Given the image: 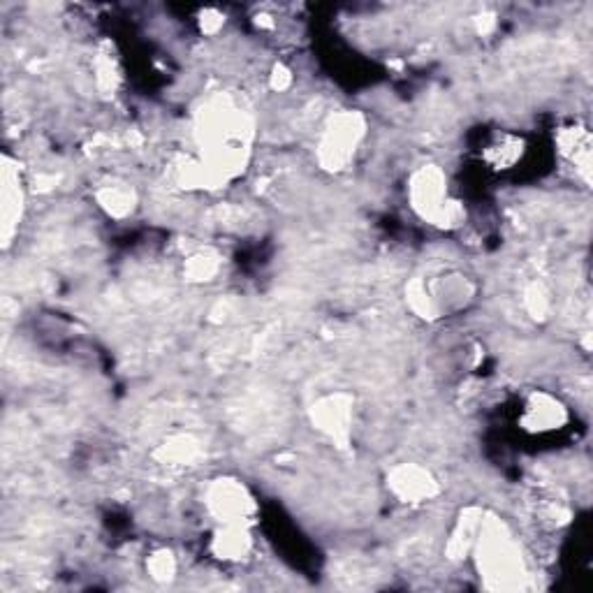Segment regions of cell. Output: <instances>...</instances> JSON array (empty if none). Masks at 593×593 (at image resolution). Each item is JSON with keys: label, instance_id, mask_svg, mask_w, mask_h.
Instances as JSON below:
<instances>
[{"label": "cell", "instance_id": "2e32d148", "mask_svg": "<svg viewBox=\"0 0 593 593\" xmlns=\"http://www.w3.org/2000/svg\"><path fill=\"white\" fill-rule=\"evenodd\" d=\"M524 309L533 320H545L552 313V295L543 283L533 281L524 290Z\"/></svg>", "mask_w": 593, "mask_h": 593}, {"label": "cell", "instance_id": "7c38bea8", "mask_svg": "<svg viewBox=\"0 0 593 593\" xmlns=\"http://www.w3.org/2000/svg\"><path fill=\"white\" fill-rule=\"evenodd\" d=\"M200 455L202 445L190 434L170 436L163 445H158L156 452H153V457L165 466H190L193 461L200 459Z\"/></svg>", "mask_w": 593, "mask_h": 593}, {"label": "cell", "instance_id": "30bf717a", "mask_svg": "<svg viewBox=\"0 0 593 593\" xmlns=\"http://www.w3.org/2000/svg\"><path fill=\"white\" fill-rule=\"evenodd\" d=\"M482 515H485V512H482L480 508H466L464 512H461L455 529H452V533H450L448 547H445L448 549V559L461 561L473 552L475 538H478V531H480Z\"/></svg>", "mask_w": 593, "mask_h": 593}, {"label": "cell", "instance_id": "8fae6325", "mask_svg": "<svg viewBox=\"0 0 593 593\" xmlns=\"http://www.w3.org/2000/svg\"><path fill=\"white\" fill-rule=\"evenodd\" d=\"M95 200H98L100 209L112 218H128L137 207V193L123 181L105 183L95 193Z\"/></svg>", "mask_w": 593, "mask_h": 593}, {"label": "cell", "instance_id": "5b68a950", "mask_svg": "<svg viewBox=\"0 0 593 593\" xmlns=\"http://www.w3.org/2000/svg\"><path fill=\"white\" fill-rule=\"evenodd\" d=\"M353 397L346 392L327 394L311 406V420L325 434L329 441H334L341 450L350 445L353 436Z\"/></svg>", "mask_w": 593, "mask_h": 593}, {"label": "cell", "instance_id": "ac0fdd59", "mask_svg": "<svg viewBox=\"0 0 593 593\" xmlns=\"http://www.w3.org/2000/svg\"><path fill=\"white\" fill-rule=\"evenodd\" d=\"M223 17L221 14H218L216 10H207L202 14V19H200V28H202V33H218L221 31V26H223Z\"/></svg>", "mask_w": 593, "mask_h": 593}, {"label": "cell", "instance_id": "3957f363", "mask_svg": "<svg viewBox=\"0 0 593 593\" xmlns=\"http://www.w3.org/2000/svg\"><path fill=\"white\" fill-rule=\"evenodd\" d=\"M366 135V119L360 112H339L327 121L318 142V163L327 172H341L353 163Z\"/></svg>", "mask_w": 593, "mask_h": 593}, {"label": "cell", "instance_id": "4fadbf2b", "mask_svg": "<svg viewBox=\"0 0 593 593\" xmlns=\"http://www.w3.org/2000/svg\"><path fill=\"white\" fill-rule=\"evenodd\" d=\"M21 202H24V193H21L19 174L12 167H5L3 172V232L5 239L10 237L14 225L21 218Z\"/></svg>", "mask_w": 593, "mask_h": 593}, {"label": "cell", "instance_id": "9a60e30c", "mask_svg": "<svg viewBox=\"0 0 593 593\" xmlns=\"http://www.w3.org/2000/svg\"><path fill=\"white\" fill-rule=\"evenodd\" d=\"M522 158V142L517 137L503 135L496 139V142L487 149V160L499 170H505V167H512L517 160Z\"/></svg>", "mask_w": 593, "mask_h": 593}, {"label": "cell", "instance_id": "5bb4252c", "mask_svg": "<svg viewBox=\"0 0 593 593\" xmlns=\"http://www.w3.org/2000/svg\"><path fill=\"white\" fill-rule=\"evenodd\" d=\"M218 272H221V258L214 251H197L195 255H190L186 267H183V274L193 283L214 281Z\"/></svg>", "mask_w": 593, "mask_h": 593}, {"label": "cell", "instance_id": "277c9868", "mask_svg": "<svg viewBox=\"0 0 593 593\" xmlns=\"http://www.w3.org/2000/svg\"><path fill=\"white\" fill-rule=\"evenodd\" d=\"M209 515L221 524H251V519L258 512L253 494L248 492L244 482L234 478H218L207 487L204 494Z\"/></svg>", "mask_w": 593, "mask_h": 593}, {"label": "cell", "instance_id": "e0dca14e", "mask_svg": "<svg viewBox=\"0 0 593 593\" xmlns=\"http://www.w3.org/2000/svg\"><path fill=\"white\" fill-rule=\"evenodd\" d=\"M146 570H149L151 580H156L158 584H167L177 575V559H174L170 549H158L146 561Z\"/></svg>", "mask_w": 593, "mask_h": 593}, {"label": "cell", "instance_id": "d6986e66", "mask_svg": "<svg viewBox=\"0 0 593 593\" xmlns=\"http://www.w3.org/2000/svg\"><path fill=\"white\" fill-rule=\"evenodd\" d=\"M290 84H292V72L288 68H283V65H278L272 75V86L276 91H285Z\"/></svg>", "mask_w": 593, "mask_h": 593}, {"label": "cell", "instance_id": "9c48e42d", "mask_svg": "<svg viewBox=\"0 0 593 593\" xmlns=\"http://www.w3.org/2000/svg\"><path fill=\"white\" fill-rule=\"evenodd\" d=\"M556 144H559L561 156L573 163L577 170L582 172L584 179H589L591 174V133L587 128L570 126L563 128L559 137H556Z\"/></svg>", "mask_w": 593, "mask_h": 593}, {"label": "cell", "instance_id": "8992f818", "mask_svg": "<svg viewBox=\"0 0 593 593\" xmlns=\"http://www.w3.org/2000/svg\"><path fill=\"white\" fill-rule=\"evenodd\" d=\"M387 487L401 503H424L438 494V482L420 464H399L387 475Z\"/></svg>", "mask_w": 593, "mask_h": 593}, {"label": "cell", "instance_id": "6da1fadb", "mask_svg": "<svg viewBox=\"0 0 593 593\" xmlns=\"http://www.w3.org/2000/svg\"><path fill=\"white\" fill-rule=\"evenodd\" d=\"M482 584L492 591H519L529 582L524 554L499 517L482 515L473 552Z\"/></svg>", "mask_w": 593, "mask_h": 593}, {"label": "cell", "instance_id": "7a4b0ae2", "mask_svg": "<svg viewBox=\"0 0 593 593\" xmlns=\"http://www.w3.org/2000/svg\"><path fill=\"white\" fill-rule=\"evenodd\" d=\"M408 200L422 221L438 228H457L464 221V207L461 202L452 200L448 193V177L441 167L424 165L413 172L408 181Z\"/></svg>", "mask_w": 593, "mask_h": 593}, {"label": "cell", "instance_id": "ba28073f", "mask_svg": "<svg viewBox=\"0 0 593 593\" xmlns=\"http://www.w3.org/2000/svg\"><path fill=\"white\" fill-rule=\"evenodd\" d=\"M253 549V538L244 524H221L211 540V552L221 561H244Z\"/></svg>", "mask_w": 593, "mask_h": 593}, {"label": "cell", "instance_id": "52a82bcc", "mask_svg": "<svg viewBox=\"0 0 593 593\" xmlns=\"http://www.w3.org/2000/svg\"><path fill=\"white\" fill-rule=\"evenodd\" d=\"M566 420H568L566 408H563L559 401L552 397V394L533 392L529 401H526L522 424L529 431L545 434V431L561 429L563 424H566Z\"/></svg>", "mask_w": 593, "mask_h": 593}]
</instances>
